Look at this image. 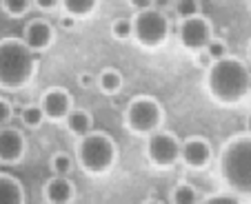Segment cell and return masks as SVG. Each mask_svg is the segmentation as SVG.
Masks as SVG:
<instances>
[{"mask_svg":"<svg viewBox=\"0 0 251 204\" xmlns=\"http://www.w3.org/2000/svg\"><path fill=\"white\" fill-rule=\"evenodd\" d=\"M33 5L38 7V9H43V11H51L53 7L58 5V0H33Z\"/></svg>","mask_w":251,"mask_h":204,"instance_id":"cell-28","label":"cell"},{"mask_svg":"<svg viewBox=\"0 0 251 204\" xmlns=\"http://www.w3.org/2000/svg\"><path fill=\"white\" fill-rule=\"evenodd\" d=\"M25 186L11 173L0 171V204H25Z\"/></svg>","mask_w":251,"mask_h":204,"instance_id":"cell-14","label":"cell"},{"mask_svg":"<svg viewBox=\"0 0 251 204\" xmlns=\"http://www.w3.org/2000/svg\"><path fill=\"white\" fill-rule=\"evenodd\" d=\"M118 160L116 140L104 131L91 129L87 136L78 138L76 144V164L87 176H107Z\"/></svg>","mask_w":251,"mask_h":204,"instance_id":"cell-4","label":"cell"},{"mask_svg":"<svg viewBox=\"0 0 251 204\" xmlns=\"http://www.w3.org/2000/svg\"><path fill=\"white\" fill-rule=\"evenodd\" d=\"M38 53H33L23 38L0 40V89L18 91L31 82L38 65Z\"/></svg>","mask_w":251,"mask_h":204,"instance_id":"cell-3","label":"cell"},{"mask_svg":"<svg viewBox=\"0 0 251 204\" xmlns=\"http://www.w3.org/2000/svg\"><path fill=\"white\" fill-rule=\"evenodd\" d=\"M213 38V27L209 18L204 16H191V18H182L178 24V40L185 49L189 51H202L207 43Z\"/></svg>","mask_w":251,"mask_h":204,"instance_id":"cell-8","label":"cell"},{"mask_svg":"<svg viewBox=\"0 0 251 204\" xmlns=\"http://www.w3.org/2000/svg\"><path fill=\"white\" fill-rule=\"evenodd\" d=\"M131 23H133V40L145 49H158L169 38V20H167L165 11L160 9L149 7V9L136 11Z\"/></svg>","mask_w":251,"mask_h":204,"instance_id":"cell-6","label":"cell"},{"mask_svg":"<svg viewBox=\"0 0 251 204\" xmlns=\"http://www.w3.org/2000/svg\"><path fill=\"white\" fill-rule=\"evenodd\" d=\"M98 7V0H62V9L65 14L74 16V18H87L89 14H94Z\"/></svg>","mask_w":251,"mask_h":204,"instance_id":"cell-18","label":"cell"},{"mask_svg":"<svg viewBox=\"0 0 251 204\" xmlns=\"http://www.w3.org/2000/svg\"><path fill=\"white\" fill-rule=\"evenodd\" d=\"M53 40H56V29H53V24L49 23V20L33 18L27 23L25 33H23V43L27 45L33 53L47 51V49L53 45Z\"/></svg>","mask_w":251,"mask_h":204,"instance_id":"cell-12","label":"cell"},{"mask_svg":"<svg viewBox=\"0 0 251 204\" xmlns=\"http://www.w3.org/2000/svg\"><path fill=\"white\" fill-rule=\"evenodd\" d=\"M171 5H174V0H151V7L153 9H160V11L169 9Z\"/></svg>","mask_w":251,"mask_h":204,"instance_id":"cell-30","label":"cell"},{"mask_svg":"<svg viewBox=\"0 0 251 204\" xmlns=\"http://www.w3.org/2000/svg\"><path fill=\"white\" fill-rule=\"evenodd\" d=\"M129 5L136 11H142V9H149V7H151V0H129Z\"/></svg>","mask_w":251,"mask_h":204,"instance_id":"cell-29","label":"cell"},{"mask_svg":"<svg viewBox=\"0 0 251 204\" xmlns=\"http://www.w3.org/2000/svg\"><path fill=\"white\" fill-rule=\"evenodd\" d=\"M223 182L238 195H251V133L227 140L218 156Z\"/></svg>","mask_w":251,"mask_h":204,"instance_id":"cell-2","label":"cell"},{"mask_svg":"<svg viewBox=\"0 0 251 204\" xmlns=\"http://www.w3.org/2000/svg\"><path fill=\"white\" fill-rule=\"evenodd\" d=\"M96 85H98V89L102 91L104 95H116L123 91L125 78L116 67H104L102 71L98 73V78H96Z\"/></svg>","mask_w":251,"mask_h":204,"instance_id":"cell-16","label":"cell"},{"mask_svg":"<svg viewBox=\"0 0 251 204\" xmlns=\"http://www.w3.org/2000/svg\"><path fill=\"white\" fill-rule=\"evenodd\" d=\"M142 204H165V202H160V200H145V202H142Z\"/></svg>","mask_w":251,"mask_h":204,"instance_id":"cell-32","label":"cell"},{"mask_svg":"<svg viewBox=\"0 0 251 204\" xmlns=\"http://www.w3.org/2000/svg\"><path fill=\"white\" fill-rule=\"evenodd\" d=\"M43 195L47 204H74V200H76V186L65 176H51V180L45 182Z\"/></svg>","mask_w":251,"mask_h":204,"instance_id":"cell-13","label":"cell"},{"mask_svg":"<svg viewBox=\"0 0 251 204\" xmlns=\"http://www.w3.org/2000/svg\"><path fill=\"white\" fill-rule=\"evenodd\" d=\"M78 85H80L82 89H91V87L96 85V78L91 76V73H80V76H78Z\"/></svg>","mask_w":251,"mask_h":204,"instance_id":"cell-27","label":"cell"},{"mask_svg":"<svg viewBox=\"0 0 251 204\" xmlns=\"http://www.w3.org/2000/svg\"><path fill=\"white\" fill-rule=\"evenodd\" d=\"M200 204H240L233 195L227 193H216V195H209V198L200 200Z\"/></svg>","mask_w":251,"mask_h":204,"instance_id":"cell-26","label":"cell"},{"mask_svg":"<svg viewBox=\"0 0 251 204\" xmlns=\"http://www.w3.org/2000/svg\"><path fill=\"white\" fill-rule=\"evenodd\" d=\"M165 122V107L153 95H136L125 109V127L133 136H149Z\"/></svg>","mask_w":251,"mask_h":204,"instance_id":"cell-5","label":"cell"},{"mask_svg":"<svg viewBox=\"0 0 251 204\" xmlns=\"http://www.w3.org/2000/svg\"><path fill=\"white\" fill-rule=\"evenodd\" d=\"M0 7L11 18H23L31 7V0H0Z\"/></svg>","mask_w":251,"mask_h":204,"instance_id":"cell-22","label":"cell"},{"mask_svg":"<svg viewBox=\"0 0 251 204\" xmlns=\"http://www.w3.org/2000/svg\"><path fill=\"white\" fill-rule=\"evenodd\" d=\"M249 51H251V49H249Z\"/></svg>","mask_w":251,"mask_h":204,"instance_id":"cell-34","label":"cell"},{"mask_svg":"<svg viewBox=\"0 0 251 204\" xmlns=\"http://www.w3.org/2000/svg\"><path fill=\"white\" fill-rule=\"evenodd\" d=\"M11 118H14V107H11V102L5 98H0V127L9 124Z\"/></svg>","mask_w":251,"mask_h":204,"instance_id":"cell-25","label":"cell"},{"mask_svg":"<svg viewBox=\"0 0 251 204\" xmlns=\"http://www.w3.org/2000/svg\"><path fill=\"white\" fill-rule=\"evenodd\" d=\"M49 169H51L53 176H65L67 178L71 171H74V158L65 151H56L51 156V160H49Z\"/></svg>","mask_w":251,"mask_h":204,"instance_id":"cell-19","label":"cell"},{"mask_svg":"<svg viewBox=\"0 0 251 204\" xmlns=\"http://www.w3.org/2000/svg\"><path fill=\"white\" fill-rule=\"evenodd\" d=\"M247 127H249V133H251V115H249V120H247Z\"/></svg>","mask_w":251,"mask_h":204,"instance_id":"cell-33","label":"cell"},{"mask_svg":"<svg viewBox=\"0 0 251 204\" xmlns=\"http://www.w3.org/2000/svg\"><path fill=\"white\" fill-rule=\"evenodd\" d=\"M251 71L242 60L225 56L211 62L207 69V89L218 105H238L249 93Z\"/></svg>","mask_w":251,"mask_h":204,"instance_id":"cell-1","label":"cell"},{"mask_svg":"<svg viewBox=\"0 0 251 204\" xmlns=\"http://www.w3.org/2000/svg\"><path fill=\"white\" fill-rule=\"evenodd\" d=\"M27 151V140L16 127H0V164H18Z\"/></svg>","mask_w":251,"mask_h":204,"instance_id":"cell-11","label":"cell"},{"mask_svg":"<svg viewBox=\"0 0 251 204\" xmlns=\"http://www.w3.org/2000/svg\"><path fill=\"white\" fill-rule=\"evenodd\" d=\"M20 120L27 129H38L45 122V113L40 109V105H27L20 109Z\"/></svg>","mask_w":251,"mask_h":204,"instance_id":"cell-20","label":"cell"},{"mask_svg":"<svg viewBox=\"0 0 251 204\" xmlns=\"http://www.w3.org/2000/svg\"><path fill=\"white\" fill-rule=\"evenodd\" d=\"M40 109L49 122H65L69 111L74 109V98L65 87H49L40 98Z\"/></svg>","mask_w":251,"mask_h":204,"instance_id":"cell-10","label":"cell"},{"mask_svg":"<svg viewBox=\"0 0 251 204\" xmlns=\"http://www.w3.org/2000/svg\"><path fill=\"white\" fill-rule=\"evenodd\" d=\"M174 7L180 20L200 14V0H174Z\"/></svg>","mask_w":251,"mask_h":204,"instance_id":"cell-23","label":"cell"},{"mask_svg":"<svg viewBox=\"0 0 251 204\" xmlns=\"http://www.w3.org/2000/svg\"><path fill=\"white\" fill-rule=\"evenodd\" d=\"M60 24H62L65 29H74V24H76V18H74V16H69V14H65V16L60 18Z\"/></svg>","mask_w":251,"mask_h":204,"instance_id":"cell-31","label":"cell"},{"mask_svg":"<svg viewBox=\"0 0 251 204\" xmlns=\"http://www.w3.org/2000/svg\"><path fill=\"white\" fill-rule=\"evenodd\" d=\"M111 36H114L118 43H127L133 38V23L131 18H116L111 23Z\"/></svg>","mask_w":251,"mask_h":204,"instance_id":"cell-21","label":"cell"},{"mask_svg":"<svg viewBox=\"0 0 251 204\" xmlns=\"http://www.w3.org/2000/svg\"><path fill=\"white\" fill-rule=\"evenodd\" d=\"M169 200H171V204H200L198 191H196V186L189 184V182H178V184L171 189Z\"/></svg>","mask_w":251,"mask_h":204,"instance_id":"cell-17","label":"cell"},{"mask_svg":"<svg viewBox=\"0 0 251 204\" xmlns=\"http://www.w3.org/2000/svg\"><path fill=\"white\" fill-rule=\"evenodd\" d=\"M204 53H207V58L211 62H216V60H220V58H225L227 56V45L223 43V40H218V38H211L207 43V47L202 49Z\"/></svg>","mask_w":251,"mask_h":204,"instance_id":"cell-24","label":"cell"},{"mask_svg":"<svg viewBox=\"0 0 251 204\" xmlns=\"http://www.w3.org/2000/svg\"><path fill=\"white\" fill-rule=\"evenodd\" d=\"M65 127L71 136L82 138V136H87V133L94 129V118H91V113L85 109H71L69 115L65 118Z\"/></svg>","mask_w":251,"mask_h":204,"instance_id":"cell-15","label":"cell"},{"mask_svg":"<svg viewBox=\"0 0 251 204\" xmlns=\"http://www.w3.org/2000/svg\"><path fill=\"white\" fill-rule=\"evenodd\" d=\"M213 160V147L202 136H189L180 142V162L187 169L202 171Z\"/></svg>","mask_w":251,"mask_h":204,"instance_id":"cell-9","label":"cell"},{"mask_svg":"<svg viewBox=\"0 0 251 204\" xmlns=\"http://www.w3.org/2000/svg\"><path fill=\"white\" fill-rule=\"evenodd\" d=\"M180 142L182 140L174 131L156 129L147 136L145 142V158L156 169H174L180 162Z\"/></svg>","mask_w":251,"mask_h":204,"instance_id":"cell-7","label":"cell"}]
</instances>
